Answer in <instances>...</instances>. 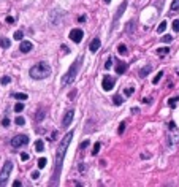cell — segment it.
<instances>
[{
  "instance_id": "1",
  "label": "cell",
  "mask_w": 179,
  "mask_h": 187,
  "mask_svg": "<svg viewBox=\"0 0 179 187\" xmlns=\"http://www.w3.org/2000/svg\"><path fill=\"white\" fill-rule=\"evenodd\" d=\"M73 132H68L67 135L63 136V139L60 141L59 147H57V151H55V174L54 177L55 179L52 181V185H57L59 184V176H60V170H62V163H63V157L65 154H67V149L71 143V138H73Z\"/></svg>"
},
{
  "instance_id": "2",
  "label": "cell",
  "mask_w": 179,
  "mask_h": 187,
  "mask_svg": "<svg viewBox=\"0 0 179 187\" xmlns=\"http://www.w3.org/2000/svg\"><path fill=\"white\" fill-rule=\"evenodd\" d=\"M81 62H82V55H79V57L71 63V67L68 68V71L63 74V78H62V86H63V87L70 86V84H71L74 79H76V74H78V71H79V68H81Z\"/></svg>"
},
{
  "instance_id": "3",
  "label": "cell",
  "mask_w": 179,
  "mask_h": 187,
  "mask_svg": "<svg viewBox=\"0 0 179 187\" xmlns=\"http://www.w3.org/2000/svg\"><path fill=\"white\" fill-rule=\"evenodd\" d=\"M29 73H30V76L33 79H44V78H48L51 74V67H49L48 62H38L36 65H33V67L30 68Z\"/></svg>"
},
{
  "instance_id": "4",
  "label": "cell",
  "mask_w": 179,
  "mask_h": 187,
  "mask_svg": "<svg viewBox=\"0 0 179 187\" xmlns=\"http://www.w3.org/2000/svg\"><path fill=\"white\" fill-rule=\"evenodd\" d=\"M11 171H13V163L8 160V162H5L2 171H0V185H5L6 184V179L10 177Z\"/></svg>"
},
{
  "instance_id": "5",
  "label": "cell",
  "mask_w": 179,
  "mask_h": 187,
  "mask_svg": "<svg viewBox=\"0 0 179 187\" xmlns=\"http://www.w3.org/2000/svg\"><path fill=\"white\" fill-rule=\"evenodd\" d=\"M27 143H29V136H27V135H17V136H14L11 139V146L14 149L21 147V146H25Z\"/></svg>"
},
{
  "instance_id": "6",
  "label": "cell",
  "mask_w": 179,
  "mask_h": 187,
  "mask_svg": "<svg viewBox=\"0 0 179 187\" xmlns=\"http://www.w3.org/2000/svg\"><path fill=\"white\" fill-rule=\"evenodd\" d=\"M70 40L71 41H74V43H81V40H82V36H84V32L81 30V29H73L71 32H70Z\"/></svg>"
},
{
  "instance_id": "7",
  "label": "cell",
  "mask_w": 179,
  "mask_h": 187,
  "mask_svg": "<svg viewBox=\"0 0 179 187\" xmlns=\"http://www.w3.org/2000/svg\"><path fill=\"white\" fill-rule=\"evenodd\" d=\"M101 87L105 90H111L112 87H114V79H112L109 74H105V76H103V81H101Z\"/></svg>"
},
{
  "instance_id": "8",
  "label": "cell",
  "mask_w": 179,
  "mask_h": 187,
  "mask_svg": "<svg viewBox=\"0 0 179 187\" xmlns=\"http://www.w3.org/2000/svg\"><path fill=\"white\" fill-rule=\"evenodd\" d=\"M73 117H74V111H73V109L67 111V113H65V116H63V119H62V125H63V127H68V125L71 124Z\"/></svg>"
},
{
  "instance_id": "9",
  "label": "cell",
  "mask_w": 179,
  "mask_h": 187,
  "mask_svg": "<svg viewBox=\"0 0 179 187\" xmlns=\"http://www.w3.org/2000/svg\"><path fill=\"white\" fill-rule=\"evenodd\" d=\"M100 44H101L100 38H93V40L90 41V46H89V49H90V52H97V51L100 49Z\"/></svg>"
},
{
  "instance_id": "10",
  "label": "cell",
  "mask_w": 179,
  "mask_h": 187,
  "mask_svg": "<svg viewBox=\"0 0 179 187\" xmlns=\"http://www.w3.org/2000/svg\"><path fill=\"white\" fill-rule=\"evenodd\" d=\"M19 49H21V52H29V51H32V43L30 41H22L21 46H19Z\"/></svg>"
},
{
  "instance_id": "11",
  "label": "cell",
  "mask_w": 179,
  "mask_h": 187,
  "mask_svg": "<svg viewBox=\"0 0 179 187\" xmlns=\"http://www.w3.org/2000/svg\"><path fill=\"white\" fill-rule=\"evenodd\" d=\"M125 70H127V63H124V62H119V63L116 65V73H117V74L125 73Z\"/></svg>"
},
{
  "instance_id": "12",
  "label": "cell",
  "mask_w": 179,
  "mask_h": 187,
  "mask_svg": "<svg viewBox=\"0 0 179 187\" xmlns=\"http://www.w3.org/2000/svg\"><path fill=\"white\" fill-rule=\"evenodd\" d=\"M35 151H36V152H43V151H44V143L41 141V139H36V143H35Z\"/></svg>"
},
{
  "instance_id": "13",
  "label": "cell",
  "mask_w": 179,
  "mask_h": 187,
  "mask_svg": "<svg viewBox=\"0 0 179 187\" xmlns=\"http://www.w3.org/2000/svg\"><path fill=\"white\" fill-rule=\"evenodd\" d=\"M150 70H152V67H150V65H147V67H144V68H141V70H139V76H141V78L147 76Z\"/></svg>"
},
{
  "instance_id": "14",
  "label": "cell",
  "mask_w": 179,
  "mask_h": 187,
  "mask_svg": "<svg viewBox=\"0 0 179 187\" xmlns=\"http://www.w3.org/2000/svg\"><path fill=\"white\" fill-rule=\"evenodd\" d=\"M0 46L6 49V48H10V46H11V41L8 40V38H0Z\"/></svg>"
},
{
  "instance_id": "15",
  "label": "cell",
  "mask_w": 179,
  "mask_h": 187,
  "mask_svg": "<svg viewBox=\"0 0 179 187\" xmlns=\"http://www.w3.org/2000/svg\"><path fill=\"white\" fill-rule=\"evenodd\" d=\"M169 52V48H166V46H165V48H158L157 49V54L160 55V57H163V55H166Z\"/></svg>"
},
{
  "instance_id": "16",
  "label": "cell",
  "mask_w": 179,
  "mask_h": 187,
  "mask_svg": "<svg viewBox=\"0 0 179 187\" xmlns=\"http://www.w3.org/2000/svg\"><path fill=\"white\" fill-rule=\"evenodd\" d=\"M165 30H166V21H162V22L158 24V27H157V32L158 33H163Z\"/></svg>"
},
{
  "instance_id": "17",
  "label": "cell",
  "mask_w": 179,
  "mask_h": 187,
  "mask_svg": "<svg viewBox=\"0 0 179 187\" xmlns=\"http://www.w3.org/2000/svg\"><path fill=\"white\" fill-rule=\"evenodd\" d=\"M117 51H119V54H120V55H125V54L128 52V49H127V46H125V44H119Z\"/></svg>"
},
{
  "instance_id": "18",
  "label": "cell",
  "mask_w": 179,
  "mask_h": 187,
  "mask_svg": "<svg viewBox=\"0 0 179 187\" xmlns=\"http://www.w3.org/2000/svg\"><path fill=\"white\" fill-rule=\"evenodd\" d=\"M13 97H14V98H17V100H27V94L16 92V94H13Z\"/></svg>"
},
{
  "instance_id": "19",
  "label": "cell",
  "mask_w": 179,
  "mask_h": 187,
  "mask_svg": "<svg viewBox=\"0 0 179 187\" xmlns=\"http://www.w3.org/2000/svg\"><path fill=\"white\" fill-rule=\"evenodd\" d=\"M112 101H114V105H122V101H124V100H122V97L120 95H114V97H112Z\"/></svg>"
},
{
  "instance_id": "20",
  "label": "cell",
  "mask_w": 179,
  "mask_h": 187,
  "mask_svg": "<svg viewBox=\"0 0 179 187\" xmlns=\"http://www.w3.org/2000/svg\"><path fill=\"white\" fill-rule=\"evenodd\" d=\"M179 10V0H173V3H171V11H177Z\"/></svg>"
},
{
  "instance_id": "21",
  "label": "cell",
  "mask_w": 179,
  "mask_h": 187,
  "mask_svg": "<svg viewBox=\"0 0 179 187\" xmlns=\"http://www.w3.org/2000/svg\"><path fill=\"white\" fill-rule=\"evenodd\" d=\"M14 122H16L17 125H24V124H25V119H24L22 116H17V117L14 119Z\"/></svg>"
},
{
  "instance_id": "22",
  "label": "cell",
  "mask_w": 179,
  "mask_h": 187,
  "mask_svg": "<svg viewBox=\"0 0 179 187\" xmlns=\"http://www.w3.org/2000/svg\"><path fill=\"white\" fill-rule=\"evenodd\" d=\"M162 76H163V71H158V73L155 74V78L152 79V82H154V84H157V82H158L160 79H162Z\"/></svg>"
},
{
  "instance_id": "23",
  "label": "cell",
  "mask_w": 179,
  "mask_h": 187,
  "mask_svg": "<svg viewBox=\"0 0 179 187\" xmlns=\"http://www.w3.org/2000/svg\"><path fill=\"white\" fill-rule=\"evenodd\" d=\"M162 41L163 43H171L173 41V36L171 35H165V36H162Z\"/></svg>"
},
{
  "instance_id": "24",
  "label": "cell",
  "mask_w": 179,
  "mask_h": 187,
  "mask_svg": "<svg viewBox=\"0 0 179 187\" xmlns=\"http://www.w3.org/2000/svg\"><path fill=\"white\" fill-rule=\"evenodd\" d=\"M22 109H24V105L22 103H16L14 105V111H16V113H21Z\"/></svg>"
},
{
  "instance_id": "25",
  "label": "cell",
  "mask_w": 179,
  "mask_h": 187,
  "mask_svg": "<svg viewBox=\"0 0 179 187\" xmlns=\"http://www.w3.org/2000/svg\"><path fill=\"white\" fill-rule=\"evenodd\" d=\"M98 151H100V143H95V144H93V151H92V154H93V155H97Z\"/></svg>"
},
{
  "instance_id": "26",
  "label": "cell",
  "mask_w": 179,
  "mask_h": 187,
  "mask_svg": "<svg viewBox=\"0 0 179 187\" xmlns=\"http://www.w3.org/2000/svg\"><path fill=\"white\" fill-rule=\"evenodd\" d=\"M133 92H135V89H133V87H128V89H125V90H124V94H125L127 97H130V95H133Z\"/></svg>"
},
{
  "instance_id": "27",
  "label": "cell",
  "mask_w": 179,
  "mask_h": 187,
  "mask_svg": "<svg viewBox=\"0 0 179 187\" xmlns=\"http://www.w3.org/2000/svg\"><path fill=\"white\" fill-rule=\"evenodd\" d=\"M22 32L21 30H17V32H14V40H22Z\"/></svg>"
},
{
  "instance_id": "28",
  "label": "cell",
  "mask_w": 179,
  "mask_h": 187,
  "mask_svg": "<svg viewBox=\"0 0 179 187\" xmlns=\"http://www.w3.org/2000/svg\"><path fill=\"white\" fill-rule=\"evenodd\" d=\"M176 97H173V98H169V101H168V105H169V108H174L176 106Z\"/></svg>"
},
{
  "instance_id": "29",
  "label": "cell",
  "mask_w": 179,
  "mask_h": 187,
  "mask_svg": "<svg viewBox=\"0 0 179 187\" xmlns=\"http://www.w3.org/2000/svg\"><path fill=\"white\" fill-rule=\"evenodd\" d=\"M46 163H48V162H46V158H40V160H38V168H44Z\"/></svg>"
},
{
  "instance_id": "30",
  "label": "cell",
  "mask_w": 179,
  "mask_h": 187,
  "mask_svg": "<svg viewBox=\"0 0 179 187\" xmlns=\"http://www.w3.org/2000/svg\"><path fill=\"white\" fill-rule=\"evenodd\" d=\"M10 81H11V78H10V76H3L2 79H0V82H2L3 86H5V84H8V82H10Z\"/></svg>"
},
{
  "instance_id": "31",
  "label": "cell",
  "mask_w": 179,
  "mask_h": 187,
  "mask_svg": "<svg viewBox=\"0 0 179 187\" xmlns=\"http://www.w3.org/2000/svg\"><path fill=\"white\" fill-rule=\"evenodd\" d=\"M29 158H30V157H29V154H27V152H22V154H21V160L27 162V160H29Z\"/></svg>"
},
{
  "instance_id": "32",
  "label": "cell",
  "mask_w": 179,
  "mask_h": 187,
  "mask_svg": "<svg viewBox=\"0 0 179 187\" xmlns=\"http://www.w3.org/2000/svg\"><path fill=\"white\" fill-rule=\"evenodd\" d=\"M173 29H174V32H179V19H176L173 22Z\"/></svg>"
},
{
  "instance_id": "33",
  "label": "cell",
  "mask_w": 179,
  "mask_h": 187,
  "mask_svg": "<svg viewBox=\"0 0 179 187\" xmlns=\"http://www.w3.org/2000/svg\"><path fill=\"white\" fill-rule=\"evenodd\" d=\"M111 65H112V59H108L106 60V63H105V68L108 70V68H111Z\"/></svg>"
},
{
  "instance_id": "34",
  "label": "cell",
  "mask_w": 179,
  "mask_h": 187,
  "mask_svg": "<svg viewBox=\"0 0 179 187\" xmlns=\"http://www.w3.org/2000/svg\"><path fill=\"white\" fill-rule=\"evenodd\" d=\"M124 130H125V122H122L119 125V133H124Z\"/></svg>"
},
{
  "instance_id": "35",
  "label": "cell",
  "mask_w": 179,
  "mask_h": 187,
  "mask_svg": "<svg viewBox=\"0 0 179 187\" xmlns=\"http://www.w3.org/2000/svg\"><path fill=\"white\" fill-rule=\"evenodd\" d=\"M60 49H62V51H63L65 54H68V52H70V49H68V46H65V44H62V48H60Z\"/></svg>"
},
{
  "instance_id": "36",
  "label": "cell",
  "mask_w": 179,
  "mask_h": 187,
  "mask_svg": "<svg viewBox=\"0 0 179 187\" xmlns=\"http://www.w3.org/2000/svg\"><path fill=\"white\" fill-rule=\"evenodd\" d=\"M2 125L3 127H8V125H10V119H3L2 120Z\"/></svg>"
},
{
  "instance_id": "37",
  "label": "cell",
  "mask_w": 179,
  "mask_h": 187,
  "mask_svg": "<svg viewBox=\"0 0 179 187\" xmlns=\"http://www.w3.org/2000/svg\"><path fill=\"white\" fill-rule=\"evenodd\" d=\"M38 177H40V173L38 171H33L32 173V179H38Z\"/></svg>"
},
{
  "instance_id": "38",
  "label": "cell",
  "mask_w": 179,
  "mask_h": 187,
  "mask_svg": "<svg viewBox=\"0 0 179 187\" xmlns=\"http://www.w3.org/2000/svg\"><path fill=\"white\" fill-rule=\"evenodd\" d=\"M168 127H169V130H174V128H176V124H174L173 120H171V122L168 124Z\"/></svg>"
},
{
  "instance_id": "39",
  "label": "cell",
  "mask_w": 179,
  "mask_h": 187,
  "mask_svg": "<svg viewBox=\"0 0 179 187\" xmlns=\"http://www.w3.org/2000/svg\"><path fill=\"white\" fill-rule=\"evenodd\" d=\"M6 22H8V24H13V22H14V17L8 16V17H6Z\"/></svg>"
},
{
  "instance_id": "40",
  "label": "cell",
  "mask_w": 179,
  "mask_h": 187,
  "mask_svg": "<svg viewBox=\"0 0 179 187\" xmlns=\"http://www.w3.org/2000/svg\"><path fill=\"white\" fill-rule=\"evenodd\" d=\"M87 146H89V141H82V143H81V149L87 147Z\"/></svg>"
},
{
  "instance_id": "41",
  "label": "cell",
  "mask_w": 179,
  "mask_h": 187,
  "mask_svg": "<svg viewBox=\"0 0 179 187\" xmlns=\"http://www.w3.org/2000/svg\"><path fill=\"white\" fill-rule=\"evenodd\" d=\"M105 2H106V3H109V2H111V0H105Z\"/></svg>"
}]
</instances>
